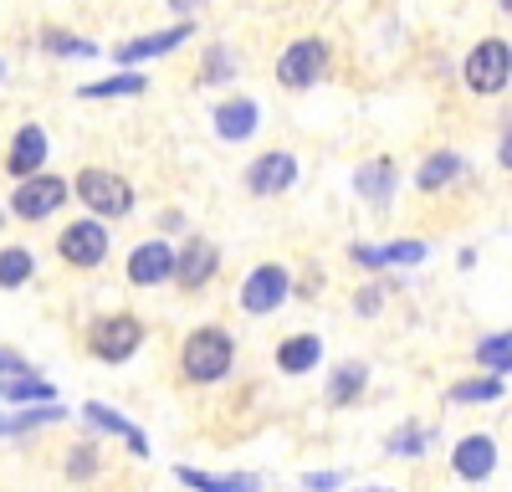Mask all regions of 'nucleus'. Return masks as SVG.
Instances as JSON below:
<instances>
[{
  "instance_id": "obj_1",
  "label": "nucleus",
  "mask_w": 512,
  "mask_h": 492,
  "mask_svg": "<svg viewBox=\"0 0 512 492\" xmlns=\"http://www.w3.org/2000/svg\"><path fill=\"white\" fill-rule=\"evenodd\" d=\"M231 359H236V349H231L226 328H195V334L185 339L180 369H185V380H195V385H216V380L231 375Z\"/></svg>"
},
{
  "instance_id": "obj_2",
  "label": "nucleus",
  "mask_w": 512,
  "mask_h": 492,
  "mask_svg": "<svg viewBox=\"0 0 512 492\" xmlns=\"http://www.w3.org/2000/svg\"><path fill=\"white\" fill-rule=\"evenodd\" d=\"M72 190L93 216H123L128 205H134V190H128V180L113 175V170H82Z\"/></svg>"
},
{
  "instance_id": "obj_3",
  "label": "nucleus",
  "mask_w": 512,
  "mask_h": 492,
  "mask_svg": "<svg viewBox=\"0 0 512 492\" xmlns=\"http://www.w3.org/2000/svg\"><path fill=\"white\" fill-rule=\"evenodd\" d=\"M507 77H512V47L497 36L477 41V52L466 57V88L472 93H502Z\"/></svg>"
},
{
  "instance_id": "obj_4",
  "label": "nucleus",
  "mask_w": 512,
  "mask_h": 492,
  "mask_svg": "<svg viewBox=\"0 0 512 492\" xmlns=\"http://www.w3.org/2000/svg\"><path fill=\"white\" fill-rule=\"evenodd\" d=\"M88 344H93V354H98V359H108V364H123L128 354H134V349L144 344V323H139L134 313H113V318H98V323H93V334H88Z\"/></svg>"
},
{
  "instance_id": "obj_5",
  "label": "nucleus",
  "mask_w": 512,
  "mask_h": 492,
  "mask_svg": "<svg viewBox=\"0 0 512 492\" xmlns=\"http://www.w3.org/2000/svg\"><path fill=\"white\" fill-rule=\"evenodd\" d=\"M287 293H292V277H287L277 262H267V267L246 272V282H241V308H246V313H277V308L287 303Z\"/></svg>"
},
{
  "instance_id": "obj_6",
  "label": "nucleus",
  "mask_w": 512,
  "mask_h": 492,
  "mask_svg": "<svg viewBox=\"0 0 512 492\" xmlns=\"http://www.w3.org/2000/svg\"><path fill=\"white\" fill-rule=\"evenodd\" d=\"M323 62H328V47H323L318 36H303V41H292V47L282 52L277 82H282V88H313L318 72H323Z\"/></svg>"
},
{
  "instance_id": "obj_7",
  "label": "nucleus",
  "mask_w": 512,
  "mask_h": 492,
  "mask_svg": "<svg viewBox=\"0 0 512 492\" xmlns=\"http://www.w3.org/2000/svg\"><path fill=\"white\" fill-rule=\"evenodd\" d=\"M57 257L67 267H98L108 257V231L98 221H72L62 231V241H57Z\"/></svg>"
},
{
  "instance_id": "obj_8",
  "label": "nucleus",
  "mask_w": 512,
  "mask_h": 492,
  "mask_svg": "<svg viewBox=\"0 0 512 492\" xmlns=\"http://www.w3.org/2000/svg\"><path fill=\"white\" fill-rule=\"evenodd\" d=\"M62 200H67V185H62L57 175H36V180H21V185L11 190V211H16L21 221H41V216H52Z\"/></svg>"
},
{
  "instance_id": "obj_9",
  "label": "nucleus",
  "mask_w": 512,
  "mask_h": 492,
  "mask_svg": "<svg viewBox=\"0 0 512 492\" xmlns=\"http://www.w3.org/2000/svg\"><path fill=\"white\" fill-rule=\"evenodd\" d=\"M175 267H180V252H169L164 241H144L128 252V282L134 287H154L164 277H175Z\"/></svg>"
},
{
  "instance_id": "obj_10",
  "label": "nucleus",
  "mask_w": 512,
  "mask_h": 492,
  "mask_svg": "<svg viewBox=\"0 0 512 492\" xmlns=\"http://www.w3.org/2000/svg\"><path fill=\"white\" fill-rule=\"evenodd\" d=\"M216 246H210L205 236H190L185 246H180V267H175V282L185 287V293H195V287H205L210 277H216Z\"/></svg>"
},
{
  "instance_id": "obj_11",
  "label": "nucleus",
  "mask_w": 512,
  "mask_h": 492,
  "mask_svg": "<svg viewBox=\"0 0 512 492\" xmlns=\"http://www.w3.org/2000/svg\"><path fill=\"white\" fill-rule=\"evenodd\" d=\"M297 180V159L292 154H282V149H272V154H262L246 170V185H251V195H277V190H287Z\"/></svg>"
},
{
  "instance_id": "obj_12",
  "label": "nucleus",
  "mask_w": 512,
  "mask_h": 492,
  "mask_svg": "<svg viewBox=\"0 0 512 492\" xmlns=\"http://www.w3.org/2000/svg\"><path fill=\"white\" fill-rule=\"evenodd\" d=\"M256 123H262L256 98H226V103H216V134L226 144H241L246 134H256Z\"/></svg>"
},
{
  "instance_id": "obj_13",
  "label": "nucleus",
  "mask_w": 512,
  "mask_h": 492,
  "mask_svg": "<svg viewBox=\"0 0 512 492\" xmlns=\"http://www.w3.org/2000/svg\"><path fill=\"white\" fill-rule=\"evenodd\" d=\"M451 467H456V477H466V482L492 477V467H497V441H492V436H466V441L456 446Z\"/></svg>"
},
{
  "instance_id": "obj_14",
  "label": "nucleus",
  "mask_w": 512,
  "mask_h": 492,
  "mask_svg": "<svg viewBox=\"0 0 512 492\" xmlns=\"http://www.w3.org/2000/svg\"><path fill=\"white\" fill-rule=\"evenodd\" d=\"M190 36V21H180V26H169V31H154V36H134L123 52H113L123 67H134V62H149V57H164V52H175L180 41Z\"/></svg>"
},
{
  "instance_id": "obj_15",
  "label": "nucleus",
  "mask_w": 512,
  "mask_h": 492,
  "mask_svg": "<svg viewBox=\"0 0 512 492\" xmlns=\"http://www.w3.org/2000/svg\"><path fill=\"white\" fill-rule=\"evenodd\" d=\"M41 159H47V134H41L36 123H26V129L16 134V149H11V159H6V170L21 175V180H36Z\"/></svg>"
},
{
  "instance_id": "obj_16",
  "label": "nucleus",
  "mask_w": 512,
  "mask_h": 492,
  "mask_svg": "<svg viewBox=\"0 0 512 492\" xmlns=\"http://www.w3.org/2000/svg\"><path fill=\"white\" fill-rule=\"evenodd\" d=\"M98 431H113V436H123L128 446H134V457H149V441H144V431L134 426V421H123L113 405H103V400H88V410H82Z\"/></svg>"
},
{
  "instance_id": "obj_17",
  "label": "nucleus",
  "mask_w": 512,
  "mask_h": 492,
  "mask_svg": "<svg viewBox=\"0 0 512 492\" xmlns=\"http://www.w3.org/2000/svg\"><path fill=\"white\" fill-rule=\"evenodd\" d=\"M354 185H359V195H364L369 205H390V195H395V164H390V159H369V164H359Z\"/></svg>"
},
{
  "instance_id": "obj_18",
  "label": "nucleus",
  "mask_w": 512,
  "mask_h": 492,
  "mask_svg": "<svg viewBox=\"0 0 512 492\" xmlns=\"http://www.w3.org/2000/svg\"><path fill=\"white\" fill-rule=\"evenodd\" d=\"M175 477L195 492H256L262 487V477L251 472H236V477H216V472H195V467H175Z\"/></svg>"
},
{
  "instance_id": "obj_19",
  "label": "nucleus",
  "mask_w": 512,
  "mask_h": 492,
  "mask_svg": "<svg viewBox=\"0 0 512 492\" xmlns=\"http://www.w3.org/2000/svg\"><path fill=\"white\" fill-rule=\"evenodd\" d=\"M6 400H11V405H16V400H52V385L36 380L16 354H6ZM52 405H57V400H52Z\"/></svg>"
},
{
  "instance_id": "obj_20",
  "label": "nucleus",
  "mask_w": 512,
  "mask_h": 492,
  "mask_svg": "<svg viewBox=\"0 0 512 492\" xmlns=\"http://www.w3.org/2000/svg\"><path fill=\"white\" fill-rule=\"evenodd\" d=\"M323 354V339L318 334H292L282 349H277V369L282 375H303V369H313Z\"/></svg>"
},
{
  "instance_id": "obj_21",
  "label": "nucleus",
  "mask_w": 512,
  "mask_h": 492,
  "mask_svg": "<svg viewBox=\"0 0 512 492\" xmlns=\"http://www.w3.org/2000/svg\"><path fill=\"white\" fill-rule=\"evenodd\" d=\"M461 170H466V164H461V154H451V149H436L431 159L420 164L415 185H420V190H441V185H446V180H456Z\"/></svg>"
},
{
  "instance_id": "obj_22",
  "label": "nucleus",
  "mask_w": 512,
  "mask_h": 492,
  "mask_svg": "<svg viewBox=\"0 0 512 492\" xmlns=\"http://www.w3.org/2000/svg\"><path fill=\"white\" fill-rule=\"evenodd\" d=\"M364 375H369V369H364L359 359L338 364V369H333V385H328V400H333V405H349V400L364 390Z\"/></svg>"
},
{
  "instance_id": "obj_23",
  "label": "nucleus",
  "mask_w": 512,
  "mask_h": 492,
  "mask_svg": "<svg viewBox=\"0 0 512 492\" xmlns=\"http://www.w3.org/2000/svg\"><path fill=\"white\" fill-rule=\"evenodd\" d=\"M144 93V77L139 72H118V77H103V82H88L82 98H134Z\"/></svg>"
},
{
  "instance_id": "obj_24",
  "label": "nucleus",
  "mask_w": 512,
  "mask_h": 492,
  "mask_svg": "<svg viewBox=\"0 0 512 492\" xmlns=\"http://www.w3.org/2000/svg\"><path fill=\"white\" fill-rule=\"evenodd\" d=\"M502 395V375H487V380H461L446 390L451 405H477V400H497Z\"/></svg>"
},
{
  "instance_id": "obj_25",
  "label": "nucleus",
  "mask_w": 512,
  "mask_h": 492,
  "mask_svg": "<svg viewBox=\"0 0 512 492\" xmlns=\"http://www.w3.org/2000/svg\"><path fill=\"white\" fill-rule=\"evenodd\" d=\"M26 277H31V252L26 246H6V252H0V287L11 293V287H21Z\"/></svg>"
},
{
  "instance_id": "obj_26",
  "label": "nucleus",
  "mask_w": 512,
  "mask_h": 492,
  "mask_svg": "<svg viewBox=\"0 0 512 492\" xmlns=\"http://www.w3.org/2000/svg\"><path fill=\"white\" fill-rule=\"evenodd\" d=\"M477 359H482L487 369H497V375H507V369H512V334L482 339V344H477Z\"/></svg>"
},
{
  "instance_id": "obj_27",
  "label": "nucleus",
  "mask_w": 512,
  "mask_h": 492,
  "mask_svg": "<svg viewBox=\"0 0 512 492\" xmlns=\"http://www.w3.org/2000/svg\"><path fill=\"white\" fill-rule=\"evenodd\" d=\"M93 472H98V446H88V441L72 446V451H67V477L82 482V477H93Z\"/></svg>"
},
{
  "instance_id": "obj_28",
  "label": "nucleus",
  "mask_w": 512,
  "mask_h": 492,
  "mask_svg": "<svg viewBox=\"0 0 512 492\" xmlns=\"http://www.w3.org/2000/svg\"><path fill=\"white\" fill-rule=\"evenodd\" d=\"M41 421H67V416H62V405H52V410H21V416L6 421V436H21V431H31Z\"/></svg>"
},
{
  "instance_id": "obj_29",
  "label": "nucleus",
  "mask_w": 512,
  "mask_h": 492,
  "mask_svg": "<svg viewBox=\"0 0 512 492\" xmlns=\"http://www.w3.org/2000/svg\"><path fill=\"white\" fill-rule=\"evenodd\" d=\"M41 41H47L52 52H62V57H93V52H98L93 41H77V36H67V31H47Z\"/></svg>"
},
{
  "instance_id": "obj_30",
  "label": "nucleus",
  "mask_w": 512,
  "mask_h": 492,
  "mask_svg": "<svg viewBox=\"0 0 512 492\" xmlns=\"http://www.w3.org/2000/svg\"><path fill=\"white\" fill-rule=\"evenodd\" d=\"M425 257V241H390L384 246V262H420Z\"/></svg>"
},
{
  "instance_id": "obj_31",
  "label": "nucleus",
  "mask_w": 512,
  "mask_h": 492,
  "mask_svg": "<svg viewBox=\"0 0 512 492\" xmlns=\"http://www.w3.org/2000/svg\"><path fill=\"white\" fill-rule=\"evenodd\" d=\"M425 441H431V436H425V431L405 426V431H395V436H390V451H425Z\"/></svg>"
},
{
  "instance_id": "obj_32",
  "label": "nucleus",
  "mask_w": 512,
  "mask_h": 492,
  "mask_svg": "<svg viewBox=\"0 0 512 492\" xmlns=\"http://www.w3.org/2000/svg\"><path fill=\"white\" fill-rule=\"evenodd\" d=\"M354 262L359 267H390L384 262V246H354Z\"/></svg>"
},
{
  "instance_id": "obj_33",
  "label": "nucleus",
  "mask_w": 512,
  "mask_h": 492,
  "mask_svg": "<svg viewBox=\"0 0 512 492\" xmlns=\"http://www.w3.org/2000/svg\"><path fill=\"white\" fill-rule=\"evenodd\" d=\"M303 487H313V492H328V487H338V472H313V477H303Z\"/></svg>"
},
{
  "instance_id": "obj_34",
  "label": "nucleus",
  "mask_w": 512,
  "mask_h": 492,
  "mask_svg": "<svg viewBox=\"0 0 512 492\" xmlns=\"http://www.w3.org/2000/svg\"><path fill=\"white\" fill-rule=\"evenodd\" d=\"M379 308V287H364V293H359V313H374Z\"/></svg>"
},
{
  "instance_id": "obj_35",
  "label": "nucleus",
  "mask_w": 512,
  "mask_h": 492,
  "mask_svg": "<svg viewBox=\"0 0 512 492\" xmlns=\"http://www.w3.org/2000/svg\"><path fill=\"white\" fill-rule=\"evenodd\" d=\"M497 154H502V170H512V134H502V149Z\"/></svg>"
},
{
  "instance_id": "obj_36",
  "label": "nucleus",
  "mask_w": 512,
  "mask_h": 492,
  "mask_svg": "<svg viewBox=\"0 0 512 492\" xmlns=\"http://www.w3.org/2000/svg\"><path fill=\"white\" fill-rule=\"evenodd\" d=\"M507 11H512V0H507Z\"/></svg>"
},
{
  "instance_id": "obj_37",
  "label": "nucleus",
  "mask_w": 512,
  "mask_h": 492,
  "mask_svg": "<svg viewBox=\"0 0 512 492\" xmlns=\"http://www.w3.org/2000/svg\"><path fill=\"white\" fill-rule=\"evenodd\" d=\"M379 492H390V487H379Z\"/></svg>"
}]
</instances>
